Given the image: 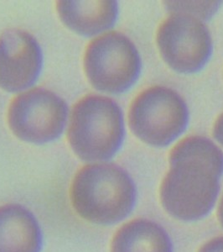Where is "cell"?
Wrapping results in <instances>:
<instances>
[{
  "mask_svg": "<svg viewBox=\"0 0 223 252\" xmlns=\"http://www.w3.org/2000/svg\"><path fill=\"white\" fill-rule=\"evenodd\" d=\"M223 174V152L211 140L193 135L169 154V170L160 187L164 208L174 218L195 221L214 208Z\"/></svg>",
  "mask_w": 223,
  "mask_h": 252,
  "instance_id": "obj_1",
  "label": "cell"
},
{
  "mask_svg": "<svg viewBox=\"0 0 223 252\" xmlns=\"http://www.w3.org/2000/svg\"><path fill=\"white\" fill-rule=\"evenodd\" d=\"M136 195V186L129 172L109 162L83 166L70 189L76 213L98 225H112L126 219L135 208Z\"/></svg>",
  "mask_w": 223,
  "mask_h": 252,
  "instance_id": "obj_2",
  "label": "cell"
},
{
  "mask_svg": "<svg viewBox=\"0 0 223 252\" xmlns=\"http://www.w3.org/2000/svg\"><path fill=\"white\" fill-rule=\"evenodd\" d=\"M69 144L85 161H105L123 145L125 128L123 111L113 99L89 94L75 104L69 121Z\"/></svg>",
  "mask_w": 223,
  "mask_h": 252,
  "instance_id": "obj_3",
  "label": "cell"
},
{
  "mask_svg": "<svg viewBox=\"0 0 223 252\" xmlns=\"http://www.w3.org/2000/svg\"><path fill=\"white\" fill-rule=\"evenodd\" d=\"M132 132L150 146H166L179 137L189 122V109L176 91L163 86L145 89L132 103Z\"/></svg>",
  "mask_w": 223,
  "mask_h": 252,
  "instance_id": "obj_4",
  "label": "cell"
},
{
  "mask_svg": "<svg viewBox=\"0 0 223 252\" xmlns=\"http://www.w3.org/2000/svg\"><path fill=\"white\" fill-rule=\"evenodd\" d=\"M141 69L138 49L120 32L102 34L86 47L84 70L92 86L102 92H126L138 80Z\"/></svg>",
  "mask_w": 223,
  "mask_h": 252,
  "instance_id": "obj_5",
  "label": "cell"
},
{
  "mask_svg": "<svg viewBox=\"0 0 223 252\" xmlns=\"http://www.w3.org/2000/svg\"><path fill=\"white\" fill-rule=\"evenodd\" d=\"M68 105L49 89L35 88L13 99L8 110L11 131L29 143H49L62 135L68 119Z\"/></svg>",
  "mask_w": 223,
  "mask_h": 252,
  "instance_id": "obj_6",
  "label": "cell"
},
{
  "mask_svg": "<svg viewBox=\"0 0 223 252\" xmlns=\"http://www.w3.org/2000/svg\"><path fill=\"white\" fill-rule=\"evenodd\" d=\"M157 44L164 60L175 71H200L211 58V34L201 20L192 15L173 13L161 24Z\"/></svg>",
  "mask_w": 223,
  "mask_h": 252,
  "instance_id": "obj_7",
  "label": "cell"
},
{
  "mask_svg": "<svg viewBox=\"0 0 223 252\" xmlns=\"http://www.w3.org/2000/svg\"><path fill=\"white\" fill-rule=\"evenodd\" d=\"M43 52L37 40L24 30L0 34V88L9 93L33 86L43 67Z\"/></svg>",
  "mask_w": 223,
  "mask_h": 252,
  "instance_id": "obj_8",
  "label": "cell"
},
{
  "mask_svg": "<svg viewBox=\"0 0 223 252\" xmlns=\"http://www.w3.org/2000/svg\"><path fill=\"white\" fill-rule=\"evenodd\" d=\"M43 232L34 214L19 204L0 206V252H41Z\"/></svg>",
  "mask_w": 223,
  "mask_h": 252,
  "instance_id": "obj_9",
  "label": "cell"
},
{
  "mask_svg": "<svg viewBox=\"0 0 223 252\" xmlns=\"http://www.w3.org/2000/svg\"><path fill=\"white\" fill-rule=\"evenodd\" d=\"M56 10L69 29L92 36L109 30L116 23L118 4L116 1H58Z\"/></svg>",
  "mask_w": 223,
  "mask_h": 252,
  "instance_id": "obj_10",
  "label": "cell"
},
{
  "mask_svg": "<svg viewBox=\"0 0 223 252\" xmlns=\"http://www.w3.org/2000/svg\"><path fill=\"white\" fill-rule=\"evenodd\" d=\"M110 252H174V248L163 227L154 221L137 219L117 230Z\"/></svg>",
  "mask_w": 223,
  "mask_h": 252,
  "instance_id": "obj_11",
  "label": "cell"
},
{
  "mask_svg": "<svg viewBox=\"0 0 223 252\" xmlns=\"http://www.w3.org/2000/svg\"><path fill=\"white\" fill-rule=\"evenodd\" d=\"M221 2H168L166 7L170 13L192 15L199 20H207L214 15Z\"/></svg>",
  "mask_w": 223,
  "mask_h": 252,
  "instance_id": "obj_12",
  "label": "cell"
},
{
  "mask_svg": "<svg viewBox=\"0 0 223 252\" xmlns=\"http://www.w3.org/2000/svg\"><path fill=\"white\" fill-rule=\"evenodd\" d=\"M199 252H223V236L213 238L207 241Z\"/></svg>",
  "mask_w": 223,
  "mask_h": 252,
  "instance_id": "obj_13",
  "label": "cell"
},
{
  "mask_svg": "<svg viewBox=\"0 0 223 252\" xmlns=\"http://www.w3.org/2000/svg\"><path fill=\"white\" fill-rule=\"evenodd\" d=\"M213 135L217 141L223 146V113L218 118L215 123Z\"/></svg>",
  "mask_w": 223,
  "mask_h": 252,
  "instance_id": "obj_14",
  "label": "cell"
},
{
  "mask_svg": "<svg viewBox=\"0 0 223 252\" xmlns=\"http://www.w3.org/2000/svg\"><path fill=\"white\" fill-rule=\"evenodd\" d=\"M218 219H219V221L223 228V197L221 200L220 204H219V208H218Z\"/></svg>",
  "mask_w": 223,
  "mask_h": 252,
  "instance_id": "obj_15",
  "label": "cell"
}]
</instances>
